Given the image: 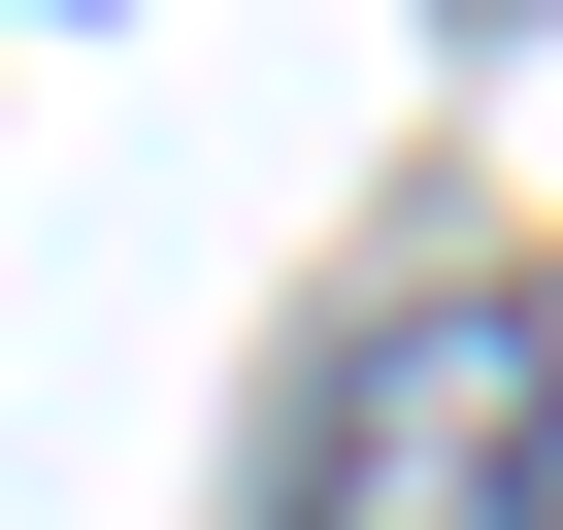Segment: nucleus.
Wrapping results in <instances>:
<instances>
[{"instance_id": "f257e3e1", "label": "nucleus", "mask_w": 563, "mask_h": 530, "mask_svg": "<svg viewBox=\"0 0 563 530\" xmlns=\"http://www.w3.org/2000/svg\"><path fill=\"white\" fill-rule=\"evenodd\" d=\"M265 530H563V332L497 299H398L332 398H299V464H265Z\"/></svg>"}]
</instances>
